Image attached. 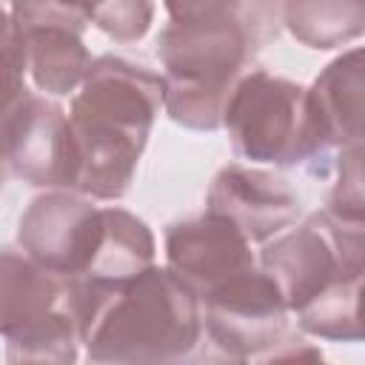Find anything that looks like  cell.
Here are the masks:
<instances>
[{
    "mask_svg": "<svg viewBox=\"0 0 365 365\" xmlns=\"http://www.w3.org/2000/svg\"><path fill=\"white\" fill-rule=\"evenodd\" d=\"M222 128L240 160L277 168L317 163L331 148L311 88L265 68H251L240 80Z\"/></svg>",
    "mask_w": 365,
    "mask_h": 365,
    "instance_id": "277c9868",
    "label": "cell"
},
{
    "mask_svg": "<svg viewBox=\"0 0 365 365\" xmlns=\"http://www.w3.org/2000/svg\"><path fill=\"white\" fill-rule=\"evenodd\" d=\"M165 14L157 34L163 111L177 125L217 131L257 51L279 34L282 3H165Z\"/></svg>",
    "mask_w": 365,
    "mask_h": 365,
    "instance_id": "6da1fadb",
    "label": "cell"
},
{
    "mask_svg": "<svg viewBox=\"0 0 365 365\" xmlns=\"http://www.w3.org/2000/svg\"><path fill=\"white\" fill-rule=\"evenodd\" d=\"M259 365H328V362H325V356L317 345L285 342V345L274 348V354H268Z\"/></svg>",
    "mask_w": 365,
    "mask_h": 365,
    "instance_id": "d6986e66",
    "label": "cell"
},
{
    "mask_svg": "<svg viewBox=\"0 0 365 365\" xmlns=\"http://www.w3.org/2000/svg\"><path fill=\"white\" fill-rule=\"evenodd\" d=\"M311 100L331 148L365 145V46L334 57L317 74Z\"/></svg>",
    "mask_w": 365,
    "mask_h": 365,
    "instance_id": "7c38bea8",
    "label": "cell"
},
{
    "mask_svg": "<svg viewBox=\"0 0 365 365\" xmlns=\"http://www.w3.org/2000/svg\"><path fill=\"white\" fill-rule=\"evenodd\" d=\"M282 26L308 48H339L365 34V3L294 0L282 3Z\"/></svg>",
    "mask_w": 365,
    "mask_h": 365,
    "instance_id": "9a60e30c",
    "label": "cell"
},
{
    "mask_svg": "<svg viewBox=\"0 0 365 365\" xmlns=\"http://www.w3.org/2000/svg\"><path fill=\"white\" fill-rule=\"evenodd\" d=\"M365 339V274L351 285V342Z\"/></svg>",
    "mask_w": 365,
    "mask_h": 365,
    "instance_id": "ffe728a7",
    "label": "cell"
},
{
    "mask_svg": "<svg viewBox=\"0 0 365 365\" xmlns=\"http://www.w3.org/2000/svg\"><path fill=\"white\" fill-rule=\"evenodd\" d=\"M20 29L29 77L37 91L51 97L77 94L94 60L83 43L91 23L86 3H9Z\"/></svg>",
    "mask_w": 365,
    "mask_h": 365,
    "instance_id": "52a82bcc",
    "label": "cell"
},
{
    "mask_svg": "<svg viewBox=\"0 0 365 365\" xmlns=\"http://www.w3.org/2000/svg\"><path fill=\"white\" fill-rule=\"evenodd\" d=\"M259 268L271 277L291 314L339 282L365 274V225L322 208L274 237L259 251Z\"/></svg>",
    "mask_w": 365,
    "mask_h": 365,
    "instance_id": "5b68a950",
    "label": "cell"
},
{
    "mask_svg": "<svg viewBox=\"0 0 365 365\" xmlns=\"http://www.w3.org/2000/svg\"><path fill=\"white\" fill-rule=\"evenodd\" d=\"M3 171L37 188L77 191V143L68 114L54 100L26 88L3 106Z\"/></svg>",
    "mask_w": 365,
    "mask_h": 365,
    "instance_id": "8992f818",
    "label": "cell"
},
{
    "mask_svg": "<svg viewBox=\"0 0 365 365\" xmlns=\"http://www.w3.org/2000/svg\"><path fill=\"white\" fill-rule=\"evenodd\" d=\"M154 234L131 211L108 205L100 217V237L86 271L68 282L120 285L154 265Z\"/></svg>",
    "mask_w": 365,
    "mask_h": 365,
    "instance_id": "4fadbf2b",
    "label": "cell"
},
{
    "mask_svg": "<svg viewBox=\"0 0 365 365\" xmlns=\"http://www.w3.org/2000/svg\"><path fill=\"white\" fill-rule=\"evenodd\" d=\"M334 168L336 177L325 208L342 220L365 225V145L339 148Z\"/></svg>",
    "mask_w": 365,
    "mask_h": 365,
    "instance_id": "2e32d148",
    "label": "cell"
},
{
    "mask_svg": "<svg viewBox=\"0 0 365 365\" xmlns=\"http://www.w3.org/2000/svg\"><path fill=\"white\" fill-rule=\"evenodd\" d=\"M202 319L217 342L242 356H254L285 345L291 308L257 265L211 291L202 299Z\"/></svg>",
    "mask_w": 365,
    "mask_h": 365,
    "instance_id": "9c48e42d",
    "label": "cell"
},
{
    "mask_svg": "<svg viewBox=\"0 0 365 365\" xmlns=\"http://www.w3.org/2000/svg\"><path fill=\"white\" fill-rule=\"evenodd\" d=\"M14 365H48V362H14Z\"/></svg>",
    "mask_w": 365,
    "mask_h": 365,
    "instance_id": "44dd1931",
    "label": "cell"
},
{
    "mask_svg": "<svg viewBox=\"0 0 365 365\" xmlns=\"http://www.w3.org/2000/svg\"><path fill=\"white\" fill-rule=\"evenodd\" d=\"M165 265L200 297L259 265L245 234L225 217L202 211L165 228Z\"/></svg>",
    "mask_w": 365,
    "mask_h": 365,
    "instance_id": "30bf717a",
    "label": "cell"
},
{
    "mask_svg": "<svg viewBox=\"0 0 365 365\" xmlns=\"http://www.w3.org/2000/svg\"><path fill=\"white\" fill-rule=\"evenodd\" d=\"M171 365H248V356H242V354L225 348V345L217 342L208 331H202L200 342H197L191 351H185V354H182L177 362H171Z\"/></svg>",
    "mask_w": 365,
    "mask_h": 365,
    "instance_id": "ac0fdd59",
    "label": "cell"
},
{
    "mask_svg": "<svg viewBox=\"0 0 365 365\" xmlns=\"http://www.w3.org/2000/svg\"><path fill=\"white\" fill-rule=\"evenodd\" d=\"M66 311L94 365H171L205 331L200 297L168 265L120 285L66 282Z\"/></svg>",
    "mask_w": 365,
    "mask_h": 365,
    "instance_id": "7a4b0ae2",
    "label": "cell"
},
{
    "mask_svg": "<svg viewBox=\"0 0 365 365\" xmlns=\"http://www.w3.org/2000/svg\"><path fill=\"white\" fill-rule=\"evenodd\" d=\"M3 334L26 328L46 319L54 311L66 308V279L46 271L26 254L6 248L3 251Z\"/></svg>",
    "mask_w": 365,
    "mask_h": 365,
    "instance_id": "5bb4252c",
    "label": "cell"
},
{
    "mask_svg": "<svg viewBox=\"0 0 365 365\" xmlns=\"http://www.w3.org/2000/svg\"><path fill=\"white\" fill-rule=\"evenodd\" d=\"M163 103V74L114 54L94 60L68 108L83 197L111 202L125 197Z\"/></svg>",
    "mask_w": 365,
    "mask_h": 365,
    "instance_id": "3957f363",
    "label": "cell"
},
{
    "mask_svg": "<svg viewBox=\"0 0 365 365\" xmlns=\"http://www.w3.org/2000/svg\"><path fill=\"white\" fill-rule=\"evenodd\" d=\"M205 211L225 217L248 242H271L294 228L299 217V197L274 171L231 163L211 180Z\"/></svg>",
    "mask_w": 365,
    "mask_h": 365,
    "instance_id": "8fae6325",
    "label": "cell"
},
{
    "mask_svg": "<svg viewBox=\"0 0 365 365\" xmlns=\"http://www.w3.org/2000/svg\"><path fill=\"white\" fill-rule=\"evenodd\" d=\"M100 217L103 208L80 191H46L23 211L17 242L29 259L68 282L77 279L91 259L100 237Z\"/></svg>",
    "mask_w": 365,
    "mask_h": 365,
    "instance_id": "ba28073f",
    "label": "cell"
},
{
    "mask_svg": "<svg viewBox=\"0 0 365 365\" xmlns=\"http://www.w3.org/2000/svg\"><path fill=\"white\" fill-rule=\"evenodd\" d=\"M157 6L145 0H114L91 6V23L117 43H137L151 29Z\"/></svg>",
    "mask_w": 365,
    "mask_h": 365,
    "instance_id": "e0dca14e",
    "label": "cell"
}]
</instances>
